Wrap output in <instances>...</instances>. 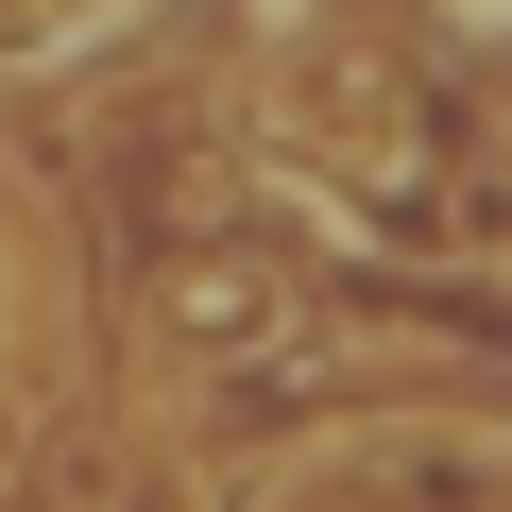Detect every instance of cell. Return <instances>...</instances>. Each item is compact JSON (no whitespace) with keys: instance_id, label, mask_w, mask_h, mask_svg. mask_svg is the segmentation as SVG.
Returning <instances> with one entry per match:
<instances>
[]
</instances>
